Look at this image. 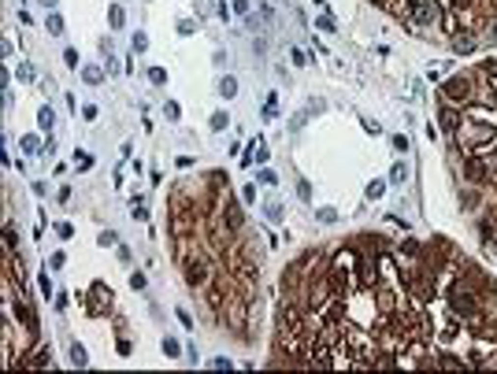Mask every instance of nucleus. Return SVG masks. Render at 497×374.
I'll use <instances>...</instances> for the list:
<instances>
[{
	"instance_id": "nucleus-1",
	"label": "nucleus",
	"mask_w": 497,
	"mask_h": 374,
	"mask_svg": "<svg viewBox=\"0 0 497 374\" xmlns=\"http://www.w3.org/2000/svg\"><path fill=\"white\" fill-rule=\"evenodd\" d=\"M275 363L497 371V282L445 237L308 249L282 274Z\"/></svg>"
},
{
	"instance_id": "nucleus-2",
	"label": "nucleus",
	"mask_w": 497,
	"mask_h": 374,
	"mask_svg": "<svg viewBox=\"0 0 497 374\" xmlns=\"http://www.w3.org/2000/svg\"><path fill=\"white\" fill-rule=\"evenodd\" d=\"M171 252L211 323L249 337L245 326L256 304L260 271L245 215L223 171H208L171 189Z\"/></svg>"
},
{
	"instance_id": "nucleus-3",
	"label": "nucleus",
	"mask_w": 497,
	"mask_h": 374,
	"mask_svg": "<svg viewBox=\"0 0 497 374\" xmlns=\"http://www.w3.org/2000/svg\"><path fill=\"white\" fill-rule=\"evenodd\" d=\"M456 111L460 119L449 133L456 193L464 211L475 215L482 241L497 245V59L471 75V93Z\"/></svg>"
},
{
	"instance_id": "nucleus-4",
	"label": "nucleus",
	"mask_w": 497,
	"mask_h": 374,
	"mask_svg": "<svg viewBox=\"0 0 497 374\" xmlns=\"http://www.w3.org/2000/svg\"><path fill=\"white\" fill-rule=\"evenodd\" d=\"M408 30H438L453 37L460 30H490L497 23V0H375Z\"/></svg>"
},
{
	"instance_id": "nucleus-5",
	"label": "nucleus",
	"mask_w": 497,
	"mask_h": 374,
	"mask_svg": "<svg viewBox=\"0 0 497 374\" xmlns=\"http://www.w3.org/2000/svg\"><path fill=\"white\" fill-rule=\"evenodd\" d=\"M0 333H4V367H34L30 349L37 345L41 330H37V311L30 304V293H26V278L19 274L15 263V245H4V297H0Z\"/></svg>"
},
{
	"instance_id": "nucleus-6",
	"label": "nucleus",
	"mask_w": 497,
	"mask_h": 374,
	"mask_svg": "<svg viewBox=\"0 0 497 374\" xmlns=\"http://www.w3.org/2000/svg\"><path fill=\"white\" fill-rule=\"evenodd\" d=\"M78 300H82V308H85V315H108L111 311V293H108V285H93L89 293H78Z\"/></svg>"
},
{
	"instance_id": "nucleus-7",
	"label": "nucleus",
	"mask_w": 497,
	"mask_h": 374,
	"mask_svg": "<svg viewBox=\"0 0 497 374\" xmlns=\"http://www.w3.org/2000/svg\"><path fill=\"white\" fill-rule=\"evenodd\" d=\"M468 93H471V75H456V78H449V82L442 85L438 100H445V104H464Z\"/></svg>"
},
{
	"instance_id": "nucleus-8",
	"label": "nucleus",
	"mask_w": 497,
	"mask_h": 374,
	"mask_svg": "<svg viewBox=\"0 0 497 374\" xmlns=\"http://www.w3.org/2000/svg\"><path fill=\"white\" fill-rule=\"evenodd\" d=\"M449 45H453V52H460V56H471V52L479 49V33L460 30V33H453V37H449Z\"/></svg>"
},
{
	"instance_id": "nucleus-9",
	"label": "nucleus",
	"mask_w": 497,
	"mask_h": 374,
	"mask_svg": "<svg viewBox=\"0 0 497 374\" xmlns=\"http://www.w3.org/2000/svg\"><path fill=\"white\" fill-rule=\"evenodd\" d=\"M104 75H108L104 67H93V63H85V67H82V78H85L89 85H101V82H104Z\"/></svg>"
},
{
	"instance_id": "nucleus-10",
	"label": "nucleus",
	"mask_w": 497,
	"mask_h": 374,
	"mask_svg": "<svg viewBox=\"0 0 497 374\" xmlns=\"http://www.w3.org/2000/svg\"><path fill=\"white\" fill-rule=\"evenodd\" d=\"M234 93H237V78H223V82H219V97L230 100Z\"/></svg>"
},
{
	"instance_id": "nucleus-11",
	"label": "nucleus",
	"mask_w": 497,
	"mask_h": 374,
	"mask_svg": "<svg viewBox=\"0 0 497 374\" xmlns=\"http://www.w3.org/2000/svg\"><path fill=\"white\" fill-rule=\"evenodd\" d=\"M108 23H111V26H115V30H119V26L127 23V11L119 8V4H111V11H108Z\"/></svg>"
},
{
	"instance_id": "nucleus-12",
	"label": "nucleus",
	"mask_w": 497,
	"mask_h": 374,
	"mask_svg": "<svg viewBox=\"0 0 497 374\" xmlns=\"http://www.w3.org/2000/svg\"><path fill=\"white\" fill-rule=\"evenodd\" d=\"M71 363H75V367H85V363H89V356H85L82 345H71Z\"/></svg>"
},
{
	"instance_id": "nucleus-13",
	"label": "nucleus",
	"mask_w": 497,
	"mask_h": 374,
	"mask_svg": "<svg viewBox=\"0 0 497 374\" xmlns=\"http://www.w3.org/2000/svg\"><path fill=\"white\" fill-rule=\"evenodd\" d=\"M37 123H41V130L49 133V130H52V123H56V115H52V108H41V115H37Z\"/></svg>"
},
{
	"instance_id": "nucleus-14",
	"label": "nucleus",
	"mask_w": 497,
	"mask_h": 374,
	"mask_svg": "<svg viewBox=\"0 0 497 374\" xmlns=\"http://www.w3.org/2000/svg\"><path fill=\"white\" fill-rule=\"evenodd\" d=\"M163 352H167V356L175 359V356H182V345H178L175 337H163Z\"/></svg>"
},
{
	"instance_id": "nucleus-15",
	"label": "nucleus",
	"mask_w": 497,
	"mask_h": 374,
	"mask_svg": "<svg viewBox=\"0 0 497 374\" xmlns=\"http://www.w3.org/2000/svg\"><path fill=\"white\" fill-rule=\"evenodd\" d=\"M227 123H230L227 111H215V115H211V130H227Z\"/></svg>"
},
{
	"instance_id": "nucleus-16",
	"label": "nucleus",
	"mask_w": 497,
	"mask_h": 374,
	"mask_svg": "<svg viewBox=\"0 0 497 374\" xmlns=\"http://www.w3.org/2000/svg\"><path fill=\"white\" fill-rule=\"evenodd\" d=\"M23 152H26V156L41 152V141H37V137H23Z\"/></svg>"
},
{
	"instance_id": "nucleus-17",
	"label": "nucleus",
	"mask_w": 497,
	"mask_h": 374,
	"mask_svg": "<svg viewBox=\"0 0 497 374\" xmlns=\"http://www.w3.org/2000/svg\"><path fill=\"white\" fill-rule=\"evenodd\" d=\"M45 30H49V33H63V19H59V15H49Z\"/></svg>"
},
{
	"instance_id": "nucleus-18",
	"label": "nucleus",
	"mask_w": 497,
	"mask_h": 374,
	"mask_svg": "<svg viewBox=\"0 0 497 374\" xmlns=\"http://www.w3.org/2000/svg\"><path fill=\"white\" fill-rule=\"evenodd\" d=\"M315 30L330 33V30H334V19H330V15H319V19H315Z\"/></svg>"
},
{
	"instance_id": "nucleus-19",
	"label": "nucleus",
	"mask_w": 497,
	"mask_h": 374,
	"mask_svg": "<svg viewBox=\"0 0 497 374\" xmlns=\"http://www.w3.org/2000/svg\"><path fill=\"white\" fill-rule=\"evenodd\" d=\"M315 219H319V223H334L338 211H334V208H319V211H315Z\"/></svg>"
},
{
	"instance_id": "nucleus-20",
	"label": "nucleus",
	"mask_w": 497,
	"mask_h": 374,
	"mask_svg": "<svg viewBox=\"0 0 497 374\" xmlns=\"http://www.w3.org/2000/svg\"><path fill=\"white\" fill-rule=\"evenodd\" d=\"M382 189H386V185H382V178H375V182L367 185V197L375 200V197H382Z\"/></svg>"
},
{
	"instance_id": "nucleus-21",
	"label": "nucleus",
	"mask_w": 497,
	"mask_h": 374,
	"mask_svg": "<svg viewBox=\"0 0 497 374\" xmlns=\"http://www.w3.org/2000/svg\"><path fill=\"white\" fill-rule=\"evenodd\" d=\"M267 219L271 223H282V204H267Z\"/></svg>"
},
{
	"instance_id": "nucleus-22",
	"label": "nucleus",
	"mask_w": 497,
	"mask_h": 374,
	"mask_svg": "<svg viewBox=\"0 0 497 374\" xmlns=\"http://www.w3.org/2000/svg\"><path fill=\"white\" fill-rule=\"evenodd\" d=\"M149 82H156V85H163V82H167V75H163L160 67H152V71H149Z\"/></svg>"
},
{
	"instance_id": "nucleus-23",
	"label": "nucleus",
	"mask_w": 497,
	"mask_h": 374,
	"mask_svg": "<svg viewBox=\"0 0 497 374\" xmlns=\"http://www.w3.org/2000/svg\"><path fill=\"white\" fill-rule=\"evenodd\" d=\"M297 197L308 200V197H312V185H308V182H297Z\"/></svg>"
},
{
	"instance_id": "nucleus-24",
	"label": "nucleus",
	"mask_w": 497,
	"mask_h": 374,
	"mask_svg": "<svg viewBox=\"0 0 497 374\" xmlns=\"http://www.w3.org/2000/svg\"><path fill=\"white\" fill-rule=\"evenodd\" d=\"M134 49H137V52L149 49V37H145V33H134Z\"/></svg>"
},
{
	"instance_id": "nucleus-25",
	"label": "nucleus",
	"mask_w": 497,
	"mask_h": 374,
	"mask_svg": "<svg viewBox=\"0 0 497 374\" xmlns=\"http://www.w3.org/2000/svg\"><path fill=\"white\" fill-rule=\"evenodd\" d=\"M104 71H108V75H119L123 67H119V59H115V56H108V63H104Z\"/></svg>"
},
{
	"instance_id": "nucleus-26",
	"label": "nucleus",
	"mask_w": 497,
	"mask_h": 374,
	"mask_svg": "<svg viewBox=\"0 0 497 374\" xmlns=\"http://www.w3.org/2000/svg\"><path fill=\"white\" fill-rule=\"evenodd\" d=\"M260 182H263V185H275L278 178H275V171H267V167H263V171H260Z\"/></svg>"
},
{
	"instance_id": "nucleus-27",
	"label": "nucleus",
	"mask_w": 497,
	"mask_h": 374,
	"mask_svg": "<svg viewBox=\"0 0 497 374\" xmlns=\"http://www.w3.org/2000/svg\"><path fill=\"white\" fill-rule=\"evenodd\" d=\"M289 59H293V63H297V67H304V63H308V56H304V52H301V49H293V52H289Z\"/></svg>"
},
{
	"instance_id": "nucleus-28",
	"label": "nucleus",
	"mask_w": 497,
	"mask_h": 374,
	"mask_svg": "<svg viewBox=\"0 0 497 374\" xmlns=\"http://www.w3.org/2000/svg\"><path fill=\"white\" fill-rule=\"evenodd\" d=\"M130 285H134V289H145V274H141V271H134V274H130Z\"/></svg>"
},
{
	"instance_id": "nucleus-29",
	"label": "nucleus",
	"mask_w": 497,
	"mask_h": 374,
	"mask_svg": "<svg viewBox=\"0 0 497 374\" xmlns=\"http://www.w3.org/2000/svg\"><path fill=\"white\" fill-rule=\"evenodd\" d=\"M19 78H23V82H30V78H34V67L23 63V67H19Z\"/></svg>"
},
{
	"instance_id": "nucleus-30",
	"label": "nucleus",
	"mask_w": 497,
	"mask_h": 374,
	"mask_svg": "<svg viewBox=\"0 0 497 374\" xmlns=\"http://www.w3.org/2000/svg\"><path fill=\"white\" fill-rule=\"evenodd\" d=\"M405 178H408V171H405V163H397V167H393V182H405Z\"/></svg>"
},
{
	"instance_id": "nucleus-31",
	"label": "nucleus",
	"mask_w": 497,
	"mask_h": 374,
	"mask_svg": "<svg viewBox=\"0 0 497 374\" xmlns=\"http://www.w3.org/2000/svg\"><path fill=\"white\" fill-rule=\"evenodd\" d=\"M393 149H397V152H408V137H401V133H397V137H393Z\"/></svg>"
},
{
	"instance_id": "nucleus-32",
	"label": "nucleus",
	"mask_w": 497,
	"mask_h": 374,
	"mask_svg": "<svg viewBox=\"0 0 497 374\" xmlns=\"http://www.w3.org/2000/svg\"><path fill=\"white\" fill-rule=\"evenodd\" d=\"M163 111H167V119H178V115H182V108H178L175 100H171V104H167V108H163Z\"/></svg>"
},
{
	"instance_id": "nucleus-33",
	"label": "nucleus",
	"mask_w": 497,
	"mask_h": 374,
	"mask_svg": "<svg viewBox=\"0 0 497 374\" xmlns=\"http://www.w3.org/2000/svg\"><path fill=\"white\" fill-rule=\"evenodd\" d=\"M134 219H149V208H141V200H134Z\"/></svg>"
},
{
	"instance_id": "nucleus-34",
	"label": "nucleus",
	"mask_w": 497,
	"mask_h": 374,
	"mask_svg": "<svg viewBox=\"0 0 497 374\" xmlns=\"http://www.w3.org/2000/svg\"><path fill=\"white\" fill-rule=\"evenodd\" d=\"M63 59H67V67H78V52H75V49L63 52Z\"/></svg>"
},
{
	"instance_id": "nucleus-35",
	"label": "nucleus",
	"mask_w": 497,
	"mask_h": 374,
	"mask_svg": "<svg viewBox=\"0 0 497 374\" xmlns=\"http://www.w3.org/2000/svg\"><path fill=\"white\" fill-rule=\"evenodd\" d=\"M197 26H193V19H185V23H178V33H193Z\"/></svg>"
},
{
	"instance_id": "nucleus-36",
	"label": "nucleus",
	"mask_w": 497,
	"mask_h": 374,
	"mask_svg": "<svg viewBox=\"0 0 497 374\" xmlns=\"http://www.w3.org/2000/svg\"><path fill=\"white\" fill-rule=\"evenodd\" d=\"M234 11H237V15H245V11H249V4H245V0H234Z\"/></svg>"
},
{
	"instance_id": "nucleus-37",
	"label": "nucleus",
	"mask_w": 497,
	"mask_h": 374,
	"mask_svg": "<svg viewBox=\"0 0 497 374\" xmlns=\"http://www.w3.org/2000/svg\"><path fill=\"white\" fill-rule=\"evenodd\" d=\"M37 4H45V8H56V0H37Z\"/></svg>"
},
{
	"instance_id": "nucleus-38",
	"label": "nucleus",
	"mask_w": 497,
	"mask_h": 374,
	"mask_svg": "<svg viewBox=\"0 0 497 374\" xmlns=\"http://www.w3.org/2000/svg\"><path fill=\"white\" fill-rule=\"evenodd\" d=\"M490 37H494V41H497V23H494V26H490Z\"/></svg>"
}]
</instances>
